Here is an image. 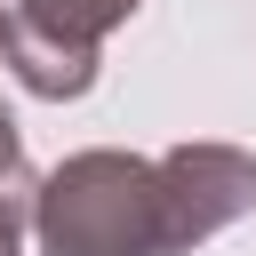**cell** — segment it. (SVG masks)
I'll return each instance as SVG.
<instances>
[{
    "label": "cell",
    "instance_id": "6da1fadb",
    "mask_svg": "<svg viewBox=\"0 0 256 256\" xmlns=\"http://www.w3.org/2000/svg\"><path fill=\"white\" fill-rule=\"evenodd\" d=\"M40 248L48 256H168L160 160L80 152L40 184Z\"/></svg>",
    "mask_w": 256,
    "mask_h": 256
},
{
    "label": "cell",
    "instance_id": "7a4b0ae2",
    "mask_svg": "<svg viewBox=\"0 0 256 256\" xmlns=\"http://www.w3.org/2000/svg\"><path fill=\"white\" fill-rule=\"evenodd\" d=\"M120 16H136V0H0V56L32 96H80Z\"/></svg>",
    "mask_w": 256,
    "mask_h": 256
},
{
    "label": "cell",
    "instance_id": "3957f363",
    "mask_svg": "<svg viewBox=\"0 0 256 256\" xmlns=\"http://www.w3.org/2000/svg\"><path fill=\"white\" fill-rule=\"evenodd\" d=\"M160 208H168V256H176L216 224H232L240 208H256V160L224 144H184L160 160Z\"/></svg>",
    "mask_w": 256,
    "mask_h": 256
},
{
    "label": "cell",
    "instance_id": "277c9868",
    "mask_svg": "<svg viewBox=\"0 0 256 256\" xmlns=\"http://www.w3.org/2000/svg\"><path fill=\"white\" fill-rule=\"evenodd\" d=\"M16 184V128H8V112H0V192Z\"/></svg>",
    "mask_w": 256,
    "mask_h": 256
},
{
    "label": "cell",
    "instance_id": "5b68a950",
    "mask_svg": "<svg viewBox=\"0 0 256 256\" xmlns=\"http://www.w3.org/2000/svg\"><path fill=\"white\" fill-rule=\"evenodd\" d=\"M0 256H16V200L0 192Z\"/></svg>",
    "mask_w": 256,
    "mask_h": 256
}]
</instances>
